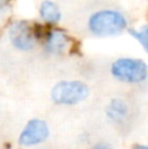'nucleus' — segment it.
Instances as JSON below:
<instances>
[{
	"label": "nucleus",
	"mask_w": 148,
	"mask_h": 149,
	"mask_svg": "<svg viewBox=\"0 0 148 149\" xmlns=\"http://www.w3.org/2000/svg\"><path fill=\"white\" fill-rule=\"evenodd\" d=\"M128 18L122 10L115 8H101L89 15L87 30L96 38L118 37L127 31Z\"/></svg>",
	"instance_id": "nucleus-1"
},
{
	"label": "nucleus",
	"mask_w": 148,
	"mask_h": 149,
	"mask_svg": "<svg viewBox=\"0 0 148 149\" xmlns=\"http://www.w3.org/2000/svg\"><path fill=\"white\" fill-rule=\"evenodd\" d=\"M91 95V88L83 80H59L50 90V100L57 106L72 107L85 102Z\"/></svg>",
	"instance_id": "nucleus-2"
},
{
	"label": "nucleus",
	"mask_w": 148,
	"mask_h": 149,
	"mask_svg": "<svg viewBox=\"0 0 148 149\" xmlns=\"http://www.w3.org/2000/svg\"><path fill=\"white\" fill-rule=\"evenodd\" d=\"M109 71L113 79L126 85H139L148 80V64L140 58H117L110 63Z\"/></svg>",
	"instance_id": "nucleus-3"
},
{
	"label": "nucleus",
	"mask_w": 148,
	"mask_h": 149,
	"mask_svg": "<svg viewBox=\"0 0 148 149\" xmlns=\"http://www.w3.org/2000/svg\"><path fill=\"white\" fill-rule=\"evenodd\" d=\"M9 45L18 52H31L39 43V37L33 25L25 20H16L7 29Z\"/></svg>",
	"instance_id": "nucleus-4"
},
{
	"label": "nucleus",
	"mask_w": 148,
	"mask_h": 149,
	"mask_svg": "<svg viewBox=\"0 0 148 149\" xmlns=\"http://www.w3.org/2000/svg\"><path fill=\"white\" fill-rule=\"evenodd\" d=\"M50 137V127L45 119L31 118L25 123L17 137L20 147L31 148L46 143Z\"/></svg>",
	"instance_id": "nucleus-5"
},
{
	"label": "nucleus",
	"mask_w": 148,
	"mask_h": 149,
	"mask_svg": "<svg viewBox=\"0 0 148 149\" xmlns=\"http://www.w3.org/2000/svg\"><path fill=\"white\" fill-rule=\"evenodd\" d=\"M71 46V38L67 31L52 26L42 37V49L49 56H63L68 52Z\"/></svg>",
	"instance_id": "nucleus-6"
},
{
	"label": "nucleus",
	"mask_w": 148,
	"mask_h": 149,
	"mask_svg": "<svg viewBox=\"0 0 148 149\" xmlns=\"http://www.w3.org/2000/svg\"><path fill=\"white\" fill-rule=\"evenodd\" d=\"M130 105L122 97H114L105 106V116L112 126L122 127L130 118Z\"/></svg>",
	"instance_id": "nucleus-7"
},
{
	"label": "nucleus",
	"mask_w": 148,
	"mask_h": 149,
	"mask_svg": "<svg viewBox=\"0 0 148 149\" xmlns=\"http://www.w3.org/2000/svg\"><path fill=\"white\" fill-rule=\"evenodd\" d=\"M38 15L42 22L50 26H57L62 21V9L52 0H43L38 7Z\"/></svg>",
	"instance_id": "nucleus-8"
},
{
	"label": "nucleus",
	"mask_w": 148,
	"mask_h": 149,
	"mask_svg": "<svg viewBox=\"0 0 148 149\" xmlns=\"http://www.w3.org/2000/svg\"><path fill=\"white\" fill-rule=\"evenodd\" d=\"M127 31L148 54V24L142 25L139 29H127Z\"/></svg>",
	"instance_id": "nucleus-9"
},
{
	"label": "nucleus",
	"mask_w": 148,
	"mask_h": 149,
	"mask_svg": "<svg viewBox=\"0 0 148 149\" xmlns=\"http://www.w3.org/2000/svg\"><path fill=\"white\" fill-rule=\"evenodd\" d=\"M91 149H115L114 145L110 144L109 141H105V140H101V141L94 143L91 147Z\"/></svg>",
	"instance_id": "nucleus-10"
},
{
	"label": "nucleus",
	"mask_w": 148,
	"mask_h": 149,
	"mask_svg": "<svg viewBox=\"0 0 148 149\" xmlns=\"http://www.w3.org/2000/svg\"><path fill=\"white\" fill-rule=\"evenodd\" d=\"M7 8V1L5 0H0V13H3Z\"/></svg>",
	"instance_id": "nucleus-11"
},
{
	"label": "nucleus",
	"mask_w": 148,
	"mask_h": 149,
	"mask_svg": "<svg viewBox=\"0 0 148 149\" xmlns=\"http://www.w3.org/2000/svg\"><path fill=\"white\" fill-rule=\"evenodd\" d=\"M133 149H148V144H136L133 147Z\"/></svg>",
	"instance_id": "nucleus-12"
},
{
	"label": "nucleus",
	"mask_w": 148,
	"mask_h": 149,
	"mask_svg": "<svg viewBox=\"0 0 148 149\" xmlns=\"http://www.w3.org/2000/svg\"><path fill=\"white\" fill-rule=\"evenodd\" d=\"M0 115H1V106H0Z\"/></svg>",
	"instance_id": "nucleus-13"
}]
</instances>
